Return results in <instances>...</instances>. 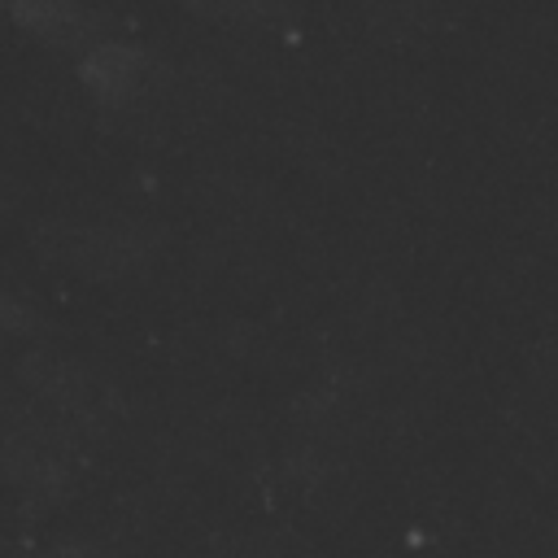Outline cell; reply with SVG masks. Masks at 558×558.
<instances>
[{
  "mask_svg": "<svg viewBox=\"0 0 558 558\" xmlns=\"http://www.w3.org/2000/svg\"><path fill=\"white\" fill-rule=\"evenodd\" d=\"M61 253H70L74 262H83L92 270H118L140 253V244L122 231H78L74 227V231H61Z\"/></svg>",
  "mask_w": 558,
  "mask_h": 558,
  "instance_id": "cell-1",
  "label": "cell"
},
{
  "mask_svg": "<svg viewBox=\"0 0 558 558\" xmlns=\"http://www.w3.org/2000/svg\"><path fill=\"white\" fill-rule=\"evenodd\" d=\"M17 13L52 39H74V31H78V13L61 0H17Z\"/></svg>",
  "mask_w": 558,
  "mask_h": 558,
  "instance_id": "cell-2",
  "label": "cell"
},
{
  "mask_svg": "<svg viewBox=\"0 0 558 558\" xmlns=\"http://www.w3.org/2000/svg\"><path fill=\"white\" fill-rule=\"evenodd\" d=\"M140 52H131V48H105V52H96L92 57V74L96 78H105V83H113V87H126V83H135L140 78Z\"/></svg>",
  "mask_w": 558,
  "mask_h": 558,
  "instance_id": "cell-3",
  "label": "cell"
},
{
  "mask_svg": "<svg viewBox=\"0 0 558 558\" xmlns=\"http://www.w3.org/2000/svg\"><path fill=\"white\" fill-rule=\"evenodd\" d=\"M192 4L214 17H248L253 13V0H192Z\"/></svg>",
  "mask_w": 558,
  "mask_h": 558,
  "instance_id": "cell-4",
  "label": "cell"
}]
</instances>
